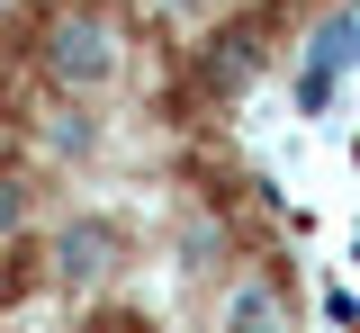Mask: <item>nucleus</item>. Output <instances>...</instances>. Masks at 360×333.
<instances>
[{"label":"nucleus","instance_id":"1","mask_svg":"<svg viewBox=\"0 0 360 333\" xmlns=\"http://www.w3.org/2000/svg\"><path fill=\"white\" fill-rule=\"evenodd\" d=\"M37 63H45V81H54V91L90 99L99 81H117V27H108L99 9H54V18H45Z\"/></svg>","mask_w":360,"mask_h":333},{"label":"nucleus","instance_id":"2","mask_svg":"<svg viewBox=\"0 0 360 333\" xmlns=\"http://www.w3.org/2000/svg\"><path fill=\"white\" fill-rule=\"evenodd\" d=\"M108 270H117V226H63V235H54V280L63 288H82V280H108Z\"/></svg>","mask_w":360,"mask_h":333},{"label":"nucleus","instance_id":"3","mask_svg":"<svg viewBox=\"0 0 360 333\" xmlns=\"http://www.w3.org/2000/svg\"><path fill=\"white\" fill-rule=\"evenodd\" d=\"M262 63H270L262 27H217V37H207V63H198V81H207V91H243Z\"/></svg>","mask_w":360,"mask_h":333},{"label":"nucleus","instance_id":"4","mask_svg":"<svg viewBox=\"0 0 360 333\" xmlns=\"http://www.w3.org/2000/svg\"><path fill=\"white\" fill-rule=\"evenodd\" d=\"M225 333H288V297L270 280H234L225 288Z\"/></svg>","mask_w":360,"mask_h":333},{"label":"nucleus","instance_id":"5","mask_svg":"<svg viewBox=\"0 0 360 333\" xmlns=\"http://www.w3.org/2000/svg\"><path fill=\"white\" fill-rule=\"evenodd\" d=\"M352 63H360V18H352V9L315 18V37H307V72H333V81H342Z\"/></svg>","mask_w":360,"mask_h":333},{"label":"nucleus","instance_id":"6","mask_svg":"<svg viewBox=\"0 0 360 333\" xmlns=\"http://www.w3.org/2000/svg\"><path fill=\"white\" fill-rule=\"evenodd\" d=\"M27 198H37V190H27V171H18V162H0V243L27 226Z\"/></svg>","mask_w":360,"mask_h":333},{"label":"nucleus","instance_id":"7","mask_svg":"<svg viewBox=\"0 0 360 333\" xmlns=\"http://www.w3.org/2000/svg\"><path fill=\"white\" fill-rule=\"evenodd\" d=\"M333 91H342L333 72H297V108H307V117H324V108H333Z\"/></svg>","mask_w":360,"mask_h":333},{"label":"nucleus","instance_id":"8","mask_svg":"<svg viewBox=\"0 0 360 333\" xmlns=\"http://www.w3.org/2000/svg\"><path fill=\"white\" fill-rule=\"evenodd\" d=\"M72 333H144V325H135V315H82Z\"/></svg>","mask_w":360,"mask_h":333}]
</instances>
